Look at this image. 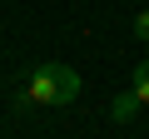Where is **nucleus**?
I'll list each match as a JSON object with an SVG mask.
<instances>
[{
	"mask_svg": "<svg viewBox=\"0 0 149 139\" xmlns=\"http://www.w3.org/2000/svg\"><path fill=\"white\" fill-rule=\"evenodd\" d=\"M74 95H80V75L70 65H60V60H45V65L30 70V80L20 90V109H30V104H70Z\"/></svg>",
	"mask_w": 149,
	"mask_h": 139,
	"instance_id": "1",
	"label": "nucleus"
},
{
	"mask_svg": "<svg viewBox=\"0 0 149 139\" xmlns=\"http://www.w3.org/2000/svg\"><path fill=\"white\" fill-rule=\"evenodd\" d=\"M134 114H139V95H134V90H124V95L109 104V119H119V124H124V119H134Z\"/></svg>",
	"mask_w": 149,
	"mask_h": 139,
	"instance_id": "2",
	"label": "nucleus"
},
{
	"mask_svg": "<svg viewBox=\"0 0 149 139\" xmlns=\"http://www.w3.org/2000/svg\"><path fill=\"white\" fill-rule=\"evenodd\" d=\"M134 95H139V104H149V60H139V70H134V85H129Z\"/></svg>",
	"mask_w": 149,
	"mask_h": 139,
	"instance_id": "3",
	"label": "nucleus"
},
{
	"mask_svg": "<svg viewBox=\"0 0 149 139\" xmlns=\"http://www.w3.org/2000/svg\"><path fill=\"white\" fill-rule=\"evenodd\" d=\"M134 35H139V40H149V10H139V15H134Z\"/></svg>",
	"mask_w": 149,
	"mask_h": 139,
	"instance_id": "4",
	"label": "nucleus"
}]
</instances>
